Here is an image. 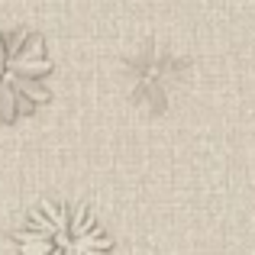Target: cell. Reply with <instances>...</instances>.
<instances>
[{"label": "cell", "mask_w": 255, "mask_h": 255, "mask_svg": "<svg viewBox=\"0 0 255 255\" xmlns=\"http://www.w3.org/2000/svg\"><path fill=\"white\" fill-rule=\"evenodd\" d=\"M19 255H110L113 243L87 204L42 200L16 233Z\"/></svg>", "instance_id": "6da1fadb"}, {"label": "cell", "mask_w": 255, "mask_h": 255, "mask_svg": "<svg viewBox=\"0 0 255 255\" xmlns=\"http://www.w3.org/2000/svg\"><path fill=\"white\" fill-rule=\"evenodd\" d=\"M49 71L42 39L23 29H0V120H19L49 104Z\"/></svg>", "instance_id": "7a4b0ae2"}]
</instances>
